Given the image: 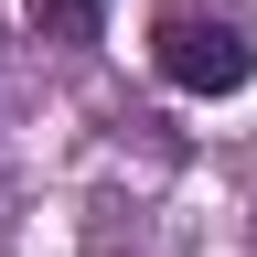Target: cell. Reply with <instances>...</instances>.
Masks as SVG:
<instances>
[{
	"label": "cell",
	"instance_id": "cell-2",
	"mask_svg": "<svg viewBox=\"0 0 257 257\" xmlns=\"http://www.w3.org/2000/svg\"><path fill=\"white\" fill-rule=\"evenodd\" d=\"M32 32L43 43H96L107 32V0H32Z\"/></svg>",
	"mask_w": 257,
	"mask_h": 257
},
{
	"label": "cell",
	"instance_id": "cell-1",
	"mask_svg": "<svg viewBox=\"0 0 257 257\" xmlns=\"http://www.w3.org/2000/svg\"><path fill=\"white\" fill-rule=\"evenodd\" d=\"M150 64L182 96H236V86H257V11L246 0H161L150 11Z\"/></svg>",
	"mask_w": 257,
	"mask_h": 257
}]
</instances>
